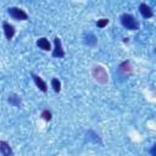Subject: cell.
Returning a JSON list of instances; mask_svg holds the SVG:
<instances>
[{
    "instance_id": "8992f818",
    "label": "cell",
    "mask_w": 156,
    "mask_h": 156,
    "mask_svg": "<svg viewBox=\"0 0 156 156\" xmlns=\"http://www.w3.org/2000/svg\"><path fill=\"white\" fill-rule=\"evenodd\" d=\"M2 28H4V33H5V37L10 40L13 38L15 35V27L12 24H10L9 22H4L2 23Z\"/></svg>"
},
{
    "instance_id": "52a82bcc",
    "label": "cell",
    "mask_w": 156,
    "mask_h": 156,
    "mask_svg": "<svg viewBox=\"0 0 156 156\" xmlns=\"http://www.w3.org/2000/svg\"><path fill=\"white\" fill-rule=\"evenodd\" d=\"M118 71L119 73L124 74V76H128L132 73V66H130V62L129 61H123L119 66H118Z\"/></svg>"
},
{
    "instance_id": "7a4b0ae2",
    "label": "cell",
    "mask_w": 156,
    "mask_h": 156,
    "mask_svg": "<svg viewBox=\"0 0 156 156\" xmlns=\"http://www.w3.org/2000/svg\"><path fill=\"white\" fill-rule=\"evenodd\" d=\"M94 79L98 82V83H101V84H106L108 82V76H107V72L106 69L102 67V66H95L93 68V72H91Z\"/></svg>"
},
{
    "instance_id": "5bb4252c",
    "label": "cell",
    "mask_w": 156,
    "mask_h": 156,
    "mask_svg": "<svg viewBox=\"0 0 156 156\" xmlns=\"http://www.w3.org/2000/svg\"><path fill=\"white\" fill-rule=\"evenodd\" d=\"M41 117H43V119H45V121H51V117H52V115H51V112L49 111V110H44L43 112H41Z\"/></svg>"
},
{
    "instance_id": "ba28073f",
    "label": "cell",
    "mask_w": 156,
    "mask_h": 156,
    "mask_svg": "<svg viewBox=\"0 0 156 156\" xmlns=\"http://www.w3.org/2000/svg\"><path fill=\"white\" fill-rule=\"evenodd\" d=\"M0 151H1V155H2V156H12V155H13L12 149H11L10 145H9L6 141H4V140L0 141Z\"/></svg>"
},
{
    "instance_id": "3957f363",
    "label": "cell",
    "mask_w": 156,
    "mask_h": 156,
    "mask_svg": "<svg viewBox=\"0 0 156 156\" xmlns=\"http://www.w3.org/2000/svg\"><path fill=\"white\" fill-rule=\"evenodd\" d=\"M9 15L15 20H20V21L28 20V15L20 7H10L9 9Z\"/></svg>"
},
{
    "instance_id": "4fadbf2b",
    "label": "cell",
    "mask_w": 156,
    "mask_h": 156,
    "mask_svg": "<svg viewBox=\"0 0 156 156\" xmlns=\"http://www.w3.org/2000/svg\"><path fill=\"white\" fill-rule=\"evenodd\" d=\"M51 87H52L54 91L58 93V91L61 90V83H60V80H58L57 78H52V79H51Z\"/></svg>"
},
{
    "instance_id": "5b68a950",
    "label": "cell",
    "mask_w": 156,
    "mask_h": 156,
    "mask_svg": "<svg viewBox=\"0 0 156 156\" xmlns=\"http://www.w3.org/2000/svg\"><path fill=\"white\" fill-rule=\"evenodd\" d=\"M139 11H140V13H141V16H143L144 18H150V17L154 16V12H152L151 7H150L149 5H146L145 2L140 4V6H139Z\"/></svg>"
},
{
    "instance_id": "277c9868",
    "label": "cell",
    "mask_w": 156,
    "mask_h": 156,
    "mask_svg": "<svg viewBox=\"0 0 156 156\" xmlns=\"http://www.w3.org/2000/svg\"><path fill=\"white\" fill-rule=\"evenodd\" d=\"M54 44H55V48L52 50V56L54 57H63L65 56V51L62 49V44H61V40L58 38H55L54 39Z\"/></svg>"
},
{
    "instance_id": "9c48e42d",
    "label": "cell",
    "mask_w": 156,
    "mask_h": 156,
    "mask_svg": "<svg viewBox=\"0 0 156 156\" xmlns=\"http://www.w3.org/2000/svg\"><path fill=\"white\" fill-rule=\"evenodd\" d=\"M32 77H33V80H34V83H35V85L41 90V91H46L48 90V85H46V83L39 77V76H37V74H32Z\"/></svg>"
},
{
    "instance_id": "2e32d148",
    "label": "cell",
    "mask_w": 156,
    "mask_h": 156,
    "mask_svg": "<svg viewBox=\"0 0 156 156\" xmlns=\"http://www.w3.org/2000/svg\"><path fill=\"white\" fill-rule=\"evenodd\" d=\"M150 154H151L152 156H156V144L150 149Z\"/></svg>"
},
{
    "instance_id": "9a60e30c",
    "label": "cell",
    "mask_w": 156,
    "mask_h": 156,
    "mask_svg": "<svg viewBox=\"0 0 156 156\" xmlns=\"http://www.w3.org/2000/svg\"><path fill=\"white\" fill-rule=\"evenodd\" d=\"M107 23H108V20H107V18H101V20H99V21L96 22V26H98L99 28H104V27L107 26Z\"/></svg>"
},
{
    "instance_id": "30bf717a",
    "label": "cell",
    "mask_w": 156,
    "mask_h": 156,
    "mask_svg": "<svg viewBox=\"0 0 156 156\" xmlns=\"http://www.w3.org/2000/svg\"><path fill=\"white\" fill-rule=\"evenodd\" d=\"M37 45H38L41 50H44V51H49V50H51V45H50L49 40H48L46 38H44V37L40 38V39H38Z\"/></svg>"
},
{
    "instance_id": "8fae6325",
    "label": "cell",
    "mask_w": 156,
    "mask_h": 156,
    "mask_svg": "<svg viewBox=\"0 0 156 156\" xmlns=\"http://www.w3.org/2000/svg\"><path fill=\"white\" fill-rule=\"evenodd\" d=\"M96 41H98L96 37L94 34H91V33H89V34H87L84 37V44L88 45V46H95L96 45Z\"/></svg>"
},
{
    "instance_id": "6da1fadb",
    "label": "cell",
    "mask_w": 156,
    "mask_h": 156,
    "mask_svg": "<svg viewBox=\"0 0 156 156\" xmlns=\"http://www.w3.org/2000/svg\"><path fill=\"white\" fill-rule=\"evenodd\" d=\"M121 23L124 28L129 29V30H136L139 28V23L138 21L129 13H123L121 16Z\"/></svg>"
},
{
    "instance_id": "7c38bea8",
    "label": "cell",
    "mask_w": 156,
    "mask_h": 156,
    "mask_svg": "<svg viewBox=\"0 0 156 156\" xmlns=\"http://www.w3.org/2000/svg\"><path fill=\"white\" fill-rule=\"evenodd\" d=\"M9 102L16 107H18L21 105V98L17 94H10L9 95Z\"/></svg>"
}]
</instances>
